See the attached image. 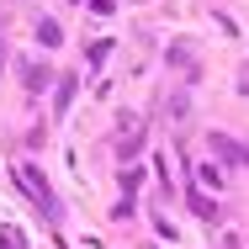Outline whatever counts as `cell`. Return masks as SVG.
Listing matches in <instances>:
<instances>
[{"label":"cell","instance_id":"cell-1","mask_svg":"<svg viewBox=\"0 0 249 249\" xmlns=\"http://www.w3.org/2000/svg\"><path fill=\"white\" fill-rule=\"evenodd\" d=\"M16 175H21V180H27V186H32V201H37V207H43V212H48V217H58V201L48 196V180H37V175H32V170H16Z\"/></svg>","mask_w":249,"mask_h":249}]
</instances>
